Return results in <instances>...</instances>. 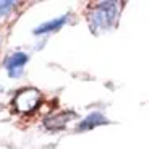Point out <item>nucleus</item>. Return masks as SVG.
Wrapping results in <instances>:
<instances>
[{
    "label": "nucleus",
    "mask_w": 149,
    "mask_h": 149,
    "mask_svg": "<svg viewBox=\"0 0 149 149\" xmlns=\"http://www.w3.org/2000/svg\"><path fill=\"white\" fill-rule=\"evenodd\" d=\"M68 23V16L63 15V16H58V18H54V19H49V21H44L42 24L34 28L33 33L36 36H41V34H49V33H57L60 31L62 28Z\"/></svg>",
    "instance_id": "obj_5"
},
{
    "label": "nucleus",
    "mask_w": 149,
    "mask_h": 149,
    "mask_svg": "<svg viewBox=\"0 0 149 149\" xmlns=\"http://www.w3.org/2000/svg\"><path fill=\"white\" fill-rule=\"evenodd\" d=\"M118 18V3L117 2H101L89 13V26L93 33H104L115 26Z\"/></svg>",
    "instance_id": "obj_1"
},
{
    "label": "nucleus",
    "mask_w": 149,
    "mask_h": 149,
    "mask_svg": "<svg viewBox=\"0 0 149 149\" xmlns=\"http://www.w3.org/2000/svg\"><path fill=\"white\" fill-rule=\"evenodd\" d=\"M0 44H2V34H0Z\"/></svg>",
    "instance_id": "obj_9"
},
{
    "label": "nucleus",
    "mask_w": 149,
    "mask_h": 149,
    "mask_svg": "<svg viewBox=\"0 0 149 149\" xmlns=\"http://www.w3.org/2000/svg\"><path fill=\"white\" fill-rule=\"evenodd\" d=\"M15 7H16V2H11V0H0V16L10 15Z\"/></svg>",
    "instance_id": "obj_7"
},
{
    "label": "nucleus",
    "mask_w": 149,
    "mask_h": 149,
    "mask_svg": "<svg viewBox=\"0 0 149 149\" xmlns=\"http://www.w3.org/2000/svg\"><path fill=\"white\" fill-rule=\"evenodd\" d=\"M107 123H109V120L102 115L101 112H93V113L84 117V118L78 123L76 130L78 131H89V130H94V128L101 127V125H107Z\"/></svg>",
    "instance_id": "obj_6"
},
{
    "label": "nucleus",
    "mask_w": 149,
    "mask_h": 149,
    "mask_svg": "<svg viewBox=\"0 0 149 149\" xmlns=\"http://www.w3.org/2000/svg\"><path fill=\"white\" fill-rule=\"evenodd\" d=\"M74 117H76V113L73 110H63V112H58V113H54V115L44 118V128H47L50 131L63 130L68 125V122Z\"/></svg>",
    "instance_id": "obj_4"
},
{
    "label": "nucleus",
    "mask_w": 149,
    "mask_h": 149,
    "mask_svg": "<svg viewBox=\"0 0 149 149\" xmlns=\"http://www.w3.org/2000/svg\"><path fill=\"white\" fill-rule=\"evenodd\" d=\"M2 91H3V86H2V84H0V93H2Z\"/></svg>",
    "instance_id": "obj_8"
},
{
    "label": "nucleus",
    "mask_w": 149,
    "mask_h": 149,
    "mask_svg": "<svg viewBox=\"0 0 149 149\" xmlns=\"http://www.w3.org/2000/svg\"><path fill=\"white\" fill-rule=\"evenodd\" d=\"M41 104V91L36 89V88H26V89H21L16 97L13 99V105L18 112H24V113H29L34 112Z\"/></svg>",
    "instance_id": "obj_2"
},
{
    "label": "nucleus",
    "mask_w": 149,
    "mask_h": 149,
    "mask_svg": "<svg viewBox=\"0 0 149 149\" xmlns=\"http://www.w3.org/2000/svg\"><path fill=\"white\" fill-rule=\"evenodd\" d=\"M29 62V55L24 52H15L10 54L7 58L3 60V67L7 70L10 78H19L23 74V68Z\"/></svg>",
    "instance_id": "obj_3"
}]
</instances>
